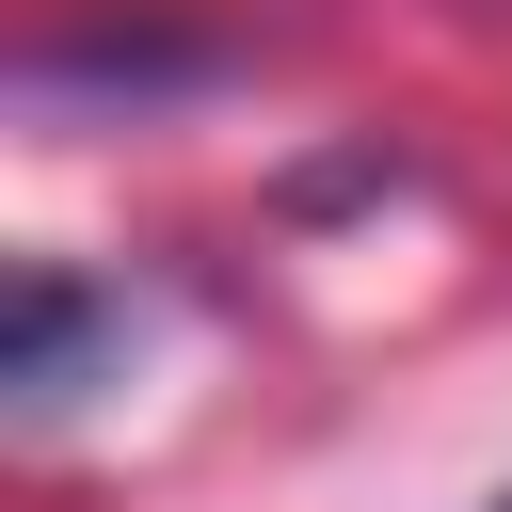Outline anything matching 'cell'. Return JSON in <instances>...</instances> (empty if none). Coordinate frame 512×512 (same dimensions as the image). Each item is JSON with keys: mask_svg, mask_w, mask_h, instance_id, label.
I'll use <instances>...</instances> for the list:
<instances>
[{"mask_svg": "<svg viewBox=\"0 0 512 512\" xmlns=\"http://www.w3.org/2000/svg\"><path fill=\"white\" fill-rule=\"evenodd\" d=\"M80 336H96V304H80L64 272H32V288H16V320H0V384L48 416V400L80 384Z\"/></svg>", "mask_w": 512, "mask_h": 512, "instance_id": "obj_1", "label": "cell"}]
</instances>
